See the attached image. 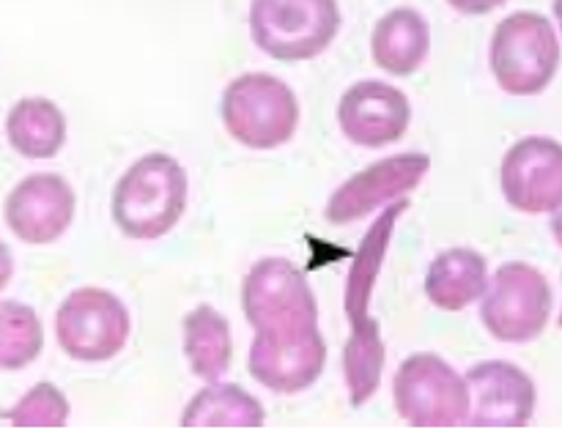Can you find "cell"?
I'll use <instances>...</instances> for the list:
<instances>
[{"mask_svg":"<svg viewBox=\"0 0 562 430\" xmlns=\"http://www.w3.org/2000/svg\"><path fill=\"white\" fill-rule=\"evenodd\" d=\"M409 208V201L401 197L398 203H390L382 212V217L373 223L362 239L360 250H357L355 261H351L349 280H346V318L351 324L349 343L357 349H382V332H379V321L371 318L368 305H371L373 285H376L379 272H382L384 256L390 250V239H393V228L401 219V214Z\"/></svg>","mask_w":562,"mask_h":430,"instance_id":"5bb4252c","label":"cell"},{"mask_svg":"<svg viewBox=\"0 0 562 430\" xmlns=\"http://www.w3.org/2000/svg\"><path fill=\"white\" fill-rule=\"evenodd\" d=\"M77 197L58 173H33L5 197V223L25 245H53L69 230Z\"/></svg>","mask_w":562,"mask_h":430,"instance_id":"7c38bea8","label":"cell"},{"mask_svg":"<svg viewBox=\"0 0 562 430\" xmlns=\"http://www.w3.org/2000/svg\"><path fill=\"white\" fill-rule=\"evenodd\" d=\"M184 357L190 371L203 382H220L234 360L231 324L212 305H198L184 316Z\"/></svg>","mask_w":562,"mask_h":430,"instance_id":"ac0fdd59","label":"cell"},{"mask_svg":"<svg viewBox=\"0 0 562 430\" xmlns=\"http://www.w3.org/2000/svg\"><path fill=\"white\" fill-rule=\"evenodd\" d=\"M340 31L338 0H252L250 36L283 64L318 58Z\"/></svg>","mask_w":562,"mask_h":430,"instance_id":"5b68a950","label":"cell"},{"mask_svg":"<svg viewBox=\"0 0 562 430\" xmlns=\"http://www.w3.org/2000/svg\"><path fill=\"white\" fill-rule=\"evenodd\" d=\"M393 404L412 428H461L470 417V389L442 357L412 354L393 378Z\"/></svg>","mask_w":562,"mask_h":430,"instance_id":"52a82bcc","label":"cell"},{"mask_svg":"<svg viewBox=\"0 0 562 430\" xmlns=\"http://www.w3.org/2000/svg\"><path fill=\"white\" fill-rule=\"evenodd\" d=\"M428 170H431V157L420 151L379 159L333 192L324 206V217L333 225H351L357 219L371 217L376 208L401 201L412 190H417Z\"/></svg>","mask_w":562,"mask_h":430,"instance_id":"9c48e42d","label":"cell"},{"mask_svg":"<svg viewBox=\"0 0 562 430\" xmlns=\"http://www.w3.org/2000/svg\"><path fill=\"white\" fill-rule=\"evenodd\" d=\"M499 186L516 212L558 214L562 206V148L552 137H521L499 165Z\"/></svg>","mask_w":562,"mask_h":430,"instance_id":"30bf717a","label":"cell"},{"mask_svg":"<svg viewBox=\"0 0 562 430\" xmlns=\"http://www.w3.org/2000/svg\"><path fill=\"white\" fill-rule=\"evenodd\" d=\"M241 307L256 329L247 371L274 395H300L322 378L327 343L305 272L289 258H263L247 272Z\"/></svg>","mask_w":562,"mask_h":430,"instance_id":"6da1fadb","label":"cell"},{"mask_svg":"<svg viewBox=\"0 0 562 430\" xmlns=\"http://www.w3.org/2000/svg\"><path fill=\"white\" fill-rule=\"evenodd\" d=\"M220 118L236 143L252 151H272L294 137L300 102L280 77L250 71L228 82L220 99Z\"/></svg>","mask_w":562,"mask_h":430,"instance_id":"3957f363","label":"cell"},{"mask_svg":"<svg viewBox=\"0 0 562 430\" xmlns=\"http://www.w3.org/2000/svg\"><path fill=\"white\" fill-rule=\"evenodd\" d=\"M44 327L36 310L22 302H0V371L14 373L38 360Z\"/></svg>","mask_w":562,"mask_h":430,"instance_id":"ffe728a7","label":"cell"},{"mask_svg":"<svg viewBox=\"0 0 562 430\" xmlns=\"http://www.w3.org/2000/svg\"><path fill=\"white\" fill-rule=\"evenodd\" d=\"M503 3H508V0H448L450 9H456L459 14H467V16L492 14V11L499 9Z\"/></svg>","mask_w":562,"mask_h":430,"instance_id":"7402d4cb","label":"cell"},{"mask_svg":"<svg viewBox=\"0 0 562 430\" xmlns=\"http://www.w3.org/2000/svg\"><path fill=\"white\" fill-rule=\"evenodd\" d=\"M412 121L409 99L404 91L382 80L355 82L340 97L338 124L346 140L362 148H384L406 135Z\"/></svg>","mask_w":562,"mask_h":430,"instance_id":"4fadbf2b","label":"cell"},{"mask_svg":"<svg viewBox=\"0 0 562 430\" xmlns=\"http://www.w3.org/2000/svg\"><path fill=\"white\" fill-rule=\"evenodd\" d=\"M488 64L505 93L538 97L547 91L560 66L554 25L538 11H514L494 27Z\"/></svg>","mask_w":562,"mask_h":430,"instance_id":"277c9868","label":"cell"},{"mask_svg":"<svg viewBox=\"0 0 562 430\" xmlns=\"http://www.w3.org/2000/svg\"><path fill=\"white\" fill-rule=\"evenodd\" d=\"M11 278H14V258H11L9 247L0 241V294H3L5 285L11 283Z\"/></svg>","mask_w":562,"mask_h":430,"instance_id":"603a6c76","label":"cell"},{"mask_svg":"<svg viewBox=\"0 0 562 430\" xmlns=\"http://www.w3.org/2000/svg\"><path fill=\"white\" fill-rule=\"evenodd\" d=\"M55 335L71 360L108 362L124 351L132 335V316L119 296L97 285H86L71 291L58 307Z\"/></svg>","mask_w":562,"mask_h":430,"instance_id":"ba28073f","label":"cell"},{"mask_svg":"<svg viewBox=\"0 0 562 430\" xmlns=\"http://www.w3.org/2000/svg\"><path fill=\"white\" fill-rule=\"evenodd\" d=\"M431 49V27L417 9H393L376 22L371 33L373 64L387 75L409 77L426 64Z\"/></svg>","mask_w":562,"mask_h":430,"instance_id":"9a60e30c","label":"cell"},{"mask_svg":"<svg viewBox=\"0 0 562 430\" xmlns=\"http://www.w3.org/2000/svg\"><path fill=\"white\" fill-rule=\"evenodd\" d=\"M263 422L261 400L225 382H209L181 411V428H261Z\"/></svg>","mask_w":562,"mask_h":430,"instance_id":"d6986e66","label":"cell"},{"mask_svg":"<svg viewBox=\"0 0 562 430\" xmlns=\"http://www.w3.org/2000/svg\"><path fill=\"white\" fill-rule=\"evenodd\" d=\"M69 400L55 384L42 382L27 389L11 409H5L3 420L14 428H64L69 422Z\"/></svg>","mask_w":562,"mask_h":430,"instance_id":"44dd1931","label":"cell"},{"mask_svg":"<svg viewBox=\"0 0 562 430\" xmlns=\"http://www.w3.org/2000/svg\"><path fill=\"white\" fill-rule=\"evenodd\" d=\"M5 137L25 159H53L66 143L64 110L53 99H20L5 118Z\"/></svg>","mask_w":562,"mask_h":430,"instance_id":"e0dca14e","label":"cell"},{"mask_svg":"<svg viewBox=\"0 0 562 430\" xmlns=\"http://www.w3.org/2000/svg\"><path fill=\"white\" fill-rule=\"evenodd\" d=\"M488 263L470 247H450L439 252L426 274V296L445 313H459L477 302L486 291Z\"/></svg>","mask_w":562,"mask_h":430,"instance_id":"2e32d148","label":"cell"},{"mask_svg":"<svg viewBox=\"0 0 562 430\" xmlns=\"http://www.w3.org/2000/svg\"><path fill=\"white\" fill-rule=\"evenodd\" d=\"M481 321L499 343H530L552 321V285L525 261L503 263L486 283Z\"/></svg>","mask_w":562,"mask_h":430,"instance_id":"8992f818","label":"cell"},{"mask_svg":"<svg viewBox=\"0 0 562 430\" xmlns=\"http://www.w3.org/2000/svg\"><path fill=\"white\" fill-rule=\"evenodd\" d=\"M190 181L170 154L137 159L113 190V219L126 239L157 241L184 217Z\"/></svg>","mask_w":562,"mask_h":430,"instance_id":"7a4b0ae2","label":"cell"},{"mask_svg":"<svg viewBox=\"0 0 562 430\" xmlns=\"http://www.w3.org/2000/svg\"><path fill=\"white\" fill-rule=\"evenodd\" d=\"M472 428H525L536 415V384L519 365L505 360L477 362L467 371Z\"/></svg>","mask_w":562,"mask_h":430,"instance_id":"8fae6325","label":"cell"}]
</instances>
